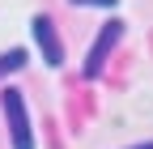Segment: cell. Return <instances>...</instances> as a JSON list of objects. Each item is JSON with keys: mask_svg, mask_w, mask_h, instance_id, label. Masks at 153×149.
<instances>
[{"mask_svg": "<svg viewBox=\"0 0 153 149\" xmlns=\"http://www.w3.org/2000/svg\"><path fill=\"white\" fill-rule=\"evenodd\" d=\"M119 39H123V22H119V17H111V22L98 30V39H94V47L85 51V77H98V72L106 68V55L115 51V47H119Z\"/></svg>", "mask_w": 153, "mask_h": 149, "instance_id": "cell-3", "label": "cell"}, {"mask_svg": "<svg viewBox=\"0 0 153 149\" xmlns=\"http://www.w3.org/2000/svg\"><path fill=\"white\" fill-rule=\"evenodd\" d=\"M26 60H30V51H26V47H9V51H0V81L13 77V72H22Z\"/></svg>", "mask_w": 153, "mask_h": 149, "instance_id": "cell-4", "label": "cell"}, {"mask_svg": "<svg viewBox=\"0 0 153 149\" xmlns=\"http://www.w3.org/2000/svg\"><path fill=\"white\" fill-rule=\"evenodd\" d=\"M0 107H4V119H9V136H13V149H34L30 107H26V98H22V89L4 85V89H0Z\"/></svg>", "mask_w": 153, "mask_h": 149, "instance_id": "cell-1", "label": "cell"}, {"mask_svg": "<svg viewBox=\"0 0 153 149\" xmlns=\"http://www.w3.org/2000/svg\"><path fill=\"white\" fill-rule=\"evenodd\" d=\"M72 9H115L119 0H68Z\"/></svg>", "mask_w": 153, "mask_h": 149, "instance_id": "cell-5", "label": "cell"}, {"mask_svg": "<svg viewBox=\"0 0 153 149\" xmlns=\"http://www.w3.org/2000/svg\"><path fill=\"white\" fill-rule=\"evenodd\" d=\"M30 39H34V47L43 51V64L47 68H64V39H60V30H55V22L51 17H30Z\"/></svg>", "mask_w": 153, "mask_h": 149, "instance_id": "cell-2", "label": "cell"}, {"mask_svg": "<svg viewBox=\"0 0 153 149\" xmlns=\"http://www.w3.org/2000/svg\"><path fill=\"white\" fill-rule=\"evenodd\" d=\"M128 149H153V141H145V145H128Z\"/></svg>", "mask_w": 153, "mask_h": 149, "instance_id": "cell-6", "label": "cell"}]
</instances>
